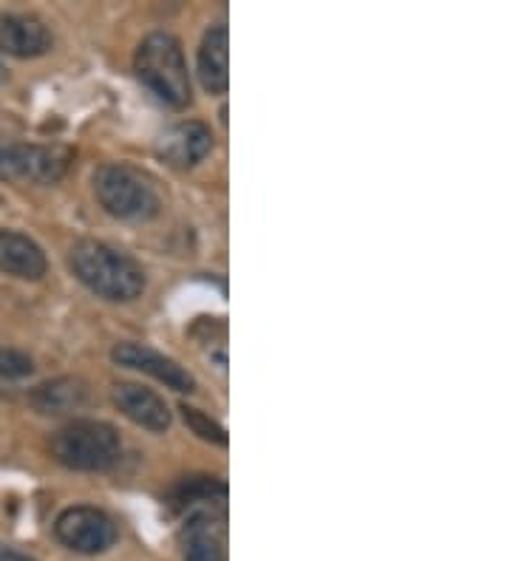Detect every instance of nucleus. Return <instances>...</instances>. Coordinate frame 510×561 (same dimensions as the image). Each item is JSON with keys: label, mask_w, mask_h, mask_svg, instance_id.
Listing matches in <instances>:
<instances>
[{"label": "nucleus", "mask_w": 510, "mask_h": 561, "mask_svg": "<svg viewBox=\"0 0 510 561\" xmlns=\"http://www.w3.org/2000/svg\"><path fill=\"white\" fill-rule=\"evenodd\" d=\"M134 69L159 103L170 108H184L191 103V75H188L182 43L168 32H154L139 43Z\"/></svg>", "instance_id": "f03ea898"}, {"label": "nucleus", "mask_w": 510, "mask_h": 561, "mask_svg": "<svg viewBox=\"0 0 510 561\" xmlns=\"http://www.w3.org/2000/svg\"><path fill=\"white\" fill-rule=\"evenodd\" d=\"M46 255L29 236L0 227V273L23 280H37L46 275Z\"/></svg>", "instance_id": "9b49d317"}, {"label": "nucleus", "mask_w": 510, "mask_h": 561, "mask_svg": "<svg viewBox=\"0 0 510 561\" xmlns=\"http://www.w3.org/2000/svg\"><path fill=\"white\" fill-rule=\"evenodd\" d=\"M114 360L120 363V366H128V369L157 377L159 383H165L173 391L196 389V380H193L191 371L182 369L177 360L159 355L157 350H148L143 343H120L114 350Z\"/></svg>", "instance_id": "0eeeda50"}, {"label": "nucleus", "mask_w": 510, "mask_h": 561, "mask_svg": "<svg viewBox=\"0 0 510 561\" xmlns=\"http://www.w3.org/2000/svg\"><path fill=\"white\" fill-rule=\"evenodd\" d=\"M71 270L77 278L105 301L128 304L145 293V273L131 255L102 241H80L71 250Z\"/></svg>", "instance_id": "f257e3e1"}, {"label": "nucleus", "mask_w": 510, "mask_h": 561, "mask_svg": "<svg viewBox=\"0 0 510 561\" xmlns=\"http://www.w3.org/2000/svg\"><path fill=\"white\" fill-rule=\"evenodd\" d=\"M0 561H34L29 556L18 553V550H9V548H0Z\"/></svg>", "instance_id": "a211bd4d"}, {"label": "nucleus", "mask_w": 510, "mask_h": 561, "mask_svg": "<svg viewBox=\"0 0 510 561\" xmlns=\"http://www.w3.org/2000/svg\"><path fill=\"white\" fill-rule=\"evenodd\" d=\"M0 80H3V69H0Z\"/></svg>", "instance_id": "6ab92c4d"}, {"label": "nucleus", "mask_w": 510, "mask_h": 561, "mask_svg": "<svg viewBox=\"0 0 510 561\" xmlns=\"http://www.w3.org/2000/svg\"><path fill=\"white\" fill-rule=\"evenodd\" d=\"M55 534L68 550L86 556L102 553V550H109L116 541V527L111 516L89 505L63 511L55 525Z\"/></svg>", "instance_id": "423d86ee"}, {"label": "nucleus", "mask_w": 510, "mask_h": 561, "mask_svg": "<svg viewBox=\"0 0 510 561\" xmlns=\"http://www.w3.org/2000/svg\"><path fill=\"white\" fill-rule=\"evenodd\" d=\"M94 193L100 205L125 221L154 219L159 213V196L148 179L128 164H105L94 176Z\"/></svg>", "instance_id": "20e7f679"}, {"label": "nucleus", "mask_w": 510, "mask_h": 561, "mask_svg": "<svg viewBox=\"0 0 510 561\" xmlns=\"http://www.w3.org/2000/svg\"><path fill=\"white\" fill-rule=\"evenodd\" d=\"M55 37L46 23L32 14H0V51L9 57H41L52 48Z\"/></svg>", "instance_id": "6e6552de"}, {"label": "nucleus", "mask_w": 510, "mask_h": 561, "mask_svg": "<svg viewBox=\"0 0 510 561\" xmlns=\"http://www.w3.org/2000/svg\"><path fill=\"white\" fill-rule=\"evenodd\" d=\"M230 35L227 26H213L204 35L202 48H199V80H202L204 91L211 94H225L230 85Z\"/></svg>", "instance_id": "f8f14e48"}, {"label": "nucleus", "mask_w": 510, "mask_h": 561, "mask_svg": "<svg viewBox=\"0 0 510 561\" xmlns=\"http://www.w3.org/2000/svg\"><path fill=\"white\" fill-rule=\"evenodd\" d=\"M179 411H182L184 423H188L193 428V434H199V437L207 439V443H216V445H225L227 443V432L213 417L202 414V411L193 409V405H182V409H179Z\"/></svg>", "instance_id": "dca6fc26"}, {"label": "nucleus", "mask_w": 510, "mask_h": 561, "mask_svg": "<svg viewBox=\"0 0 510 561\" xmlns=\"http://www.w3.org/2000/svg\"><path fill=\"white\" fill-rule=\"evenodd\" d=\"M225 482L213 480V477H191L173 491V505L177 507H191L196 502H211L213 496H225Z\"/></svg>", "instance_id": "2eb2a0df"}, {"label": "nucleus", "mask_w": 510, "mask_h": 561, "mask_svg": "<svg viewBox=\"0 0 510 561\" xmlns=\"http://www.w3.org/2000/svg\"><path fill=\"white\" fill-rule=\"evenodd\" d=\"M123 454L120 434L100 420H75L52 437V457L71 471H105Z\"/></svg>", "instance_id": "7ed1b4c3"}, {"label": "nucleus", "mask_w": 510, "mask_h": 561, "mask_svg": "<svg viewBox=\"0 0 510 561\" xmlns=\"http://www.w3.org/2000/svg\"><path fill=\"white\" fill-rule=\"evenodd\" d=\"M213 148V134L202 123H179L159 139V157L173 168H193Z\"/></svg>", "instance_id": "1a4fd4ad"}, {"label": "nucleus", "mask_w": 510, "mask_h": 561, "mask_svg": "<svg viewBox=\"0 0 510 561\" xmlns=\"http://www.w3.org/2000/svg\"><path fill=\"white\" fill-rule=\"evenodd\" d=\"M34 371L32 357L23 355L18 350H3L0 346V386L3 383H18L23 377H29Z\"/></svg>", "instance_id": "f3484780"}, {"label": "nucleus", "mask_w": 510, "mask_h": 561, "mask_svg": "<svg viewBox=\"0 0 510 561\" xmlns=\"http://www.w3.org/2000/svg\"><path fill=\"white\" fill-rule=\"evenodd\" d=\"M29 403L34 411L48 414V417H63V414H75L82 405L89 403V386L77 380V377H57L52 383H43L29 394Z\"/></svg>", "instance_id": "ddd939ff"}, {"label": "nucleus", "mask_w": 510, "mask_h": 561, "mask_svg": "<svg viewBox=\"0 0 510 561\" xmlns=\"http://www.w3.org/2000/svg\"><path fill=\"white\" fill-rule=\"evenodd\" d=\"M114 403L125 417L148 428V432H168L170 411L157 391L136 383H120L114 389Z\"/></svg>", "instance_id": "9d476101"}, {"label": "nucleus", "mask_w": 510, "mask_h": 561, "mask_svg": "<svg viewBox=\"0 0 510 561\" xmlns=\"http://www.w3.org/2000/svg\"><path fill=\"white\" fill-rule=\"evenodd\" d=\"M184 561H225V545L211 514H196L184 527Z\"/></svg>", "instance_id": "4468645a"}, {"label": "nucleus", "mask_w": 510, "mask_h": 561, "mask_svg": "<svg viewBox=\"0 0 510 561\" xmlns=\"http://www.w3.org/2000/svg\"><path fill=\"white\" fill-rule=\"evenodd\" d=\"M71 153L60 145H26L0 139V179L3 182H57L68 171Z\"/></svg>", "instance_id": "39448f33"}]
</instances>
